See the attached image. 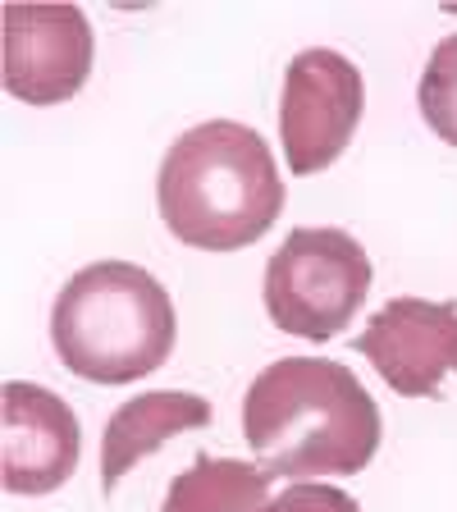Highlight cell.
<instances>
[{"instance_id": "6", "label": "cell", "mask_w": 457, "mask_h": 512, "mask_svg": "<svg viewBox=\"0 0 457 512\" xmlns=\"http://www.w3.org/2000/svg\"><path fill=\"white\" fill-rule=\"evenodd\" d=\"M5 92L23 106H60L92 74V23L78 5H5Z\"/></svg>"}, {"instance_id": "2", "label": "cell", "mask_w": 457, "mask_h": 512, "mask_svg": "<svg viewBox=\"0 0 457 512\" xmlns=\"http://www.w3.org/2000/svg\"><path fill=\"white\" fill-rule=\"evenodd\" d=\"M160 220L179 243L202 252H238L275 229L288 188L266 138L234 119L188 128L156 174Z\"/></svg>"}, {"instance_id": "4", "label": "cell", "mask_w": 457, "mask_h": 512, "mask_svg": "<svg viewBox=\"0 0 457 512\" xmlns=\"http://www.w3.org/2000/svg\"><path fill=\"white\" fill-rule=\"evenodd\" d=\"M371 293V256L348 229H293L266 261L261 298L284 334L325 343L348 330Z\"/></svg>"}, {"instance_id": "9", "label": "cell", "mask_w": 457, "mask_h": 512, "mask_svg": "<svg viewBox=\"0 0 457 512\" xmlns=\"http://www.w3.org/2000/svg\"><path fill=\"white\" fill-rule=\"evenodd\" d=\"M211 421V403L188 389H151L128 403L115 407L101 435V490L115 494L119 480L151 458L165 439L183 435V430H202Z\"/></svg>"}, {"instance_id": "1", "label": "cell", "mask_w": 457, "mask_h": 512, "mask_svg": "<svg viewBox=\"0 0 457 512\" xmlns=\"http://www.w3.org/2000/svg\"><path fill=\"white\" fill-rule=\"evenodd\" d=\"M243 435L275 480L357 476L380 448V407L330 357H279L247 384Z\"/></svg>"}, {"instance_id": "5", "label": "cell", "mask_w": 457, "mask_h": 512, "mask_svg": "<svg viewBox=\"0 0 457 512\" xmlns=\"http://www.w3.org/2000/svg\"><path fill=\"white\" fill-rule=\"evenodd\" d=\"M366 110L362 69L330 46L293 55L279 96V138L293 174H320L348 151Z\"/></svg>"}, {"instance_id": "10", "label": "cell", "mask_w": 457, "mask_h": 512, "mask_svg": "<svg viewBox=\"0 0 457 512\" xmlns=\"http://www.w3.org/2000/svg\"><path fill=\"white\" fill-rule=\"evenodd\" d=\"M270 480L261 467L238 458H192L165 494V512H266Z\"/></svg>"}, {"instance_id": "12", "label": "cell", "mask_w": 457, "mask_h": 512, "mask_svg": "<svg viewBox=\"0 0 457 512\" xmlns=\"http://www.w3.org/2000/svg\"><path fill=\"white\" fill-rule=\"evenodd\" d=\"M266 512H362L357 499L339 485H325V480H293L288 490H279L266 503Z\"/></svg>"}, {"instance_id": "7", "label": "cell", "mask_w": 457, "mask_h": 512, "mask_svg": "<svg viewBox=\"0 0 457 512\" xmlns=\"http://www.w3.org/2000/svg\"><path fill=\"white\" fill-rule=\"evenodd\" d=\"M83 430L74 407L46 384L10 380L0 389V480L10 494H51L78 471Z\"/></svg>"}, {"instance_id": "8", "label": "cell", "mask_w": 457, "mask_h": 512, "mask_svg": "<svg viewBox=\"0 0 457 512\" xmlns=\"http://www.w3.org/2000/svg\"><path fill=\"white\" fill-rule=\"evenodd\" d=\"M362 357L403 398H435L457 371V307L430 298H394L366 320Z\"/></svg>"}, {"instance_id": "11", "label": "cell", "mask_w": 457, "mask_h": 512, "mask_svg": "<svg viewBox=\"0 0 457 512\" xmlns=\"http://www.w3.org/2000/svg\"><path fill=\"white\" fill-rule=\"evenodd\" d=\"M416 106L448 147H457V32L430 51V64L416 87Z\"/></svg>"}, {"instance_id": "3", "label": "cell", "mask_w": 457, "mask_h": 512, "mask_svg": "<svg viewBox=\"0 0 457 512\" xmlns=\"http://www.w3.org/2000/svg\"><path fill=\"white\" fill-rule=\"evenodd\" d=\"M179 339L170 293L133 261L83 266L55 293L51 343L87 384H133L170 362Z\"/></svg>"}]
</instances>
